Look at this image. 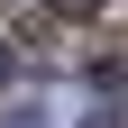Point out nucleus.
Returning a JSON list of instances; mask_svg holds the SVG:
<instances>
[{
	"instance_id": "1",
	"label": "nucleus",
	"mask_w": 128,
	"mask_h": 128,
	"mask_svg": "<svg viewBox=\"0 0 128 128\" xmlns=\"http://www.w3.org/2000/svg\"><path fill=\"white\" fill-rule=\"evenodd\" d=\"M9 73H18V46H9V37H0V92H9Z\"/></svg>"
},
{
	"instance_id": "2",
	"label": "nucleus",
	"mask_w": 128,
	"mask_h": 128,
	"mask_svg": "<svg viewBox=\"0 0 128 128\" xmlns=\"http://www.w3.org/2000/svg\"><path fill=\"white\" fill-rule=\"evenodd\" d=\"M46 9H64V18H82V9H92V0H46Z\"/></svg>"
},
{
	"instance_id": "3",
	"label": "nucleus",
	"mask_w": 128,
	"mask_h": 128,
	"mask_svg": "<svg viewBox=\"0 0 128 128\" xmlns=\"http://www.w3.org/2000/svg\"><path fill=\"white\" fill-rule=\"evenodd\" d=\"M92 128H110V119H92Z\"/></svg>"
}]
</instances>
